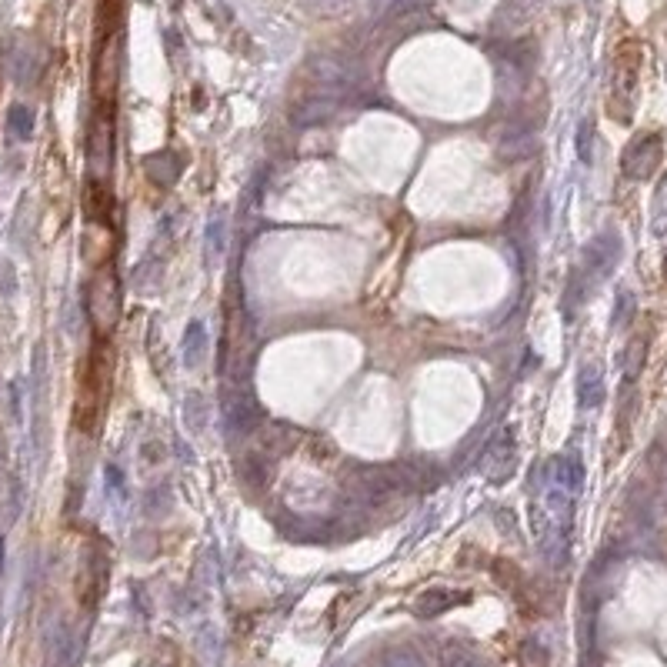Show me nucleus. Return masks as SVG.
Here are the masks:
<instances>
[{"instance_id": "f257e3e1", "label": "nucleus", "mask_w": 667, "mask_h": 667, "mask_svg": "<svg viewBox=\"0 0 667 667\" xmlns=\"http://www.w3.org/2000/svg\"><path fill=\"white\" fill-rule=\"evenodd\" d=\"M107 391H111V347L107 337H94L91 354L81 367V381H77V404H74V427L81 434L97 431L107 404Z\"/></svg>"}, {"instance_id": "f03ea898", "label": "nucleus", "mask_w": 667, "mask_h": 667, "mask_svg": "<svg viewBox=\"0 0 667 667\" xmlns=\"http://www.w3.org/2000/svg\"><path fill=\"white\" fill-rule=\"evenodd\" d=\"M87 311H91V321L104 337L121 324V311H124L121 277H117V267L111 261L91 274V284H87Z\"/></svg>"}, {"instance_id": "7ed1b4c3", "label": "nucleus", "mask_w": 667, "mask_h": 667, "mask_svg": "<svg viewBox=\"0 0 667 667\" xmlns=\"http://www.w3.org/2000/svg\"><path fill=\"white\" fill-rule=\"evenodd\" d=\"M87 161H91L97 181L111 174L114 164V104L94 101V117L87 127Z\"/></svg>"}, {"instance_id": "20e7f679", "label": "nucleus", "mask_w": 667, "mask_h": 667, "mask_svg": "<svg viewBox=\"0 0 667 667\" xmlns=\"http://www.w3.org/2000/svg\"><path fill=\"white\" fill-rule=\"evenodd\" d=\"M517 471V437L514 427H501L481 454V474L491 484H504Z\"/></svg>"}, {"instance_id": "39448f33", "label": "nucleus", "mask_w": 667, "mask_h": 667, "mask_svg": "<svg viewBox=\"0 0 667 667\" xmlns=\"http://www.w3.org/2000/svg\"><path fill=\"white\" fill-rule=\"evenodd\" d=\"M661 157H664L661 137H657V134H641V137H634V141L624 147L621 171H624V177H631V181H647V177L657 174V167H661Z\"/></svg>"}, {"instance_id": "423d86ee", "label": "nucleus", "mask_w": 667, "mask_h": 667, "mask_svg": "<svg viewBox=\"0 0 667 667\" xmlns=\"http://www.w3.org/2000/svg\"><path fill=\"white\" fill-rule=\"evenodd\" d=\"M107 587V557L97 554V547L84 554V567H81V584H77V594H81L84 607H94L104 597Z\"/></svg>"}, {"instance_id": "0eeeda50", "label": "nucleus", "mask_w": 667, "mask_h": 667, "mask_svg": "<svg viewBox=\"0 0 667 667\" xmlns=\"http://www.w3.org/2000/svg\"><path fill=\"white\" fill-rule=\"evenodd\" d=\"M84 217L91 227H111L114 224V197L107 191L104 181H91L84 184Z\"/></svg>"}, {"instance_id": "6e6552de", "label": "nucleus", "mask_w": 667, "mask_h": 667, "mask_svg": "<svg viewBox=\"0 0 667 667\" xmlns=\"http://www.w3.org/2000/svg\"><path fill=\"white\" fill-rule=\"evenodd\" d=\"M617 257H621V241H617L614 234L594 237V241L587 244V251H584V274L607 277V271H611V267L617 264Z\"/></svg>"}, {"instance_id": "1a4fd4ad", "label": "nucleus", "mask_w": 667, "mask_h": 667, "mask_svg": "<svg viewBox=\"0 0 667 667\" xmlns=\"http://www.w3.org/2000/svg\"><path fill=\"white\" fill-rule=\"evenodd\" d=\"M577 407L581 411H594V407L604 404V367L597 361H587L581 371H577Z\"/></svg>"}, {"instance_id": "9d476101", "label": "nucleus", "mask_w": 667, "mask_h": 667, "mask_svg": "<svg viewBox=\"0 0 667 667\" xmlns=\"http://www.w3.org/2000/svg\"><path fill=\"white\" fill-rule=\"evenodd\" d=\"M204 351H207V331H204V324H201V321H191V324H187L184 337H181V354H184L181 361H184V367H197V364H201Z\"/></svg>"}, {"instance_id": "9b49d317", "label": "nucleus", "mask_w": 667, "mask_h": 667, "mask_svg": "<svg viewBox=\"0 0 667 667\" xmlns=\"http://www.w3.org/2000/svg\"><path fill=\"white\" fill-rule=\"evenodd\" d=\"M464 601H467V594H461V591H427V594H421V601L414 607H417V614L434 617V614L447 611V607H457Z\"/></svg>"}, {"instance_id": "f8f14e48", "label": "nucleus", "mask_w": 667, "mask_h": 667, "mask_svg": "<svg viewBox=\"0 0 667 667\" xmlns=\"http://www.w3.org/2000/svg\"><path fill=\"white\" fill-rule=\"evenodd\" d=\"M651 231L657 237L667 234V174L661 177V184H657L654 191V201H651Z\"/></svg>"}, {"instance_id": "ddd939ff", "label": "nucleus", "mask_w": 667, "mask_h": 667, "mask_svg": "<svg viewBox=\"0 0 667 667\" xmlns=\"http://www.w3.org/2000/svg\"><path fill=\"white\" fill-rule=\"evenodd\" d=\"M644 357H647V337H634L624 351V381H634V377L641 374Z\"/></svg>"}, {"instance_id": "4468645a", "label": "nucleus", "mask_w": 667, "mask_h": 667, "mask_svg": "<svg viewBox=\"0 0 667 667\" xmlns=\"http://www.w3.org/2000/svg\"><path fill=\"white\" fill-rule=\"evenodd\" d=\"M631 314H634V294L621 291V311L614 314V327H624V321H627Z\"/></svg>"}, {"instance_id": "2eb2a0df", "label": "nucleus", "mask_w": 667, "mask_h": 667, "mask_svg": "<svg viewBox=\"0 0 667 667\" xmlns=\"http://www.w3.org/2000/svg\"><path fill=\"white\" fill-rule=\"evenodd\" d=\"M387 667H421V661L411 654H391L387 657Z\"/></svg>"}, {"instance_id": "dca6fc26", "label": "nucleus", "mask_w": 667, "mask_h": 667, "mask_svg": "<svg viewBox=\"0 0 667 667\" xmlns=\"http://www.w3.org/2000/svg\"><path fill=\"white\" fill-rule=\"evenodd\" d=\"M587 147H591V127H581V144H577V151H581L584 164L591 161V151H587Z\"/></svg>"}, {"instance_id": "f3484780", "label": "nucleus", "mask_w": 667, "mask_h": 667, "mask_svg": "<svg viewBox=\"0 0 667 667\" xmlns=\"http://www.w3.org/2000/svg\"><path fill=\"white\" fill-rule=\"evenodd\" d=\"M664 281H667V257H664Z\"/></svg>"}]
</instances>
